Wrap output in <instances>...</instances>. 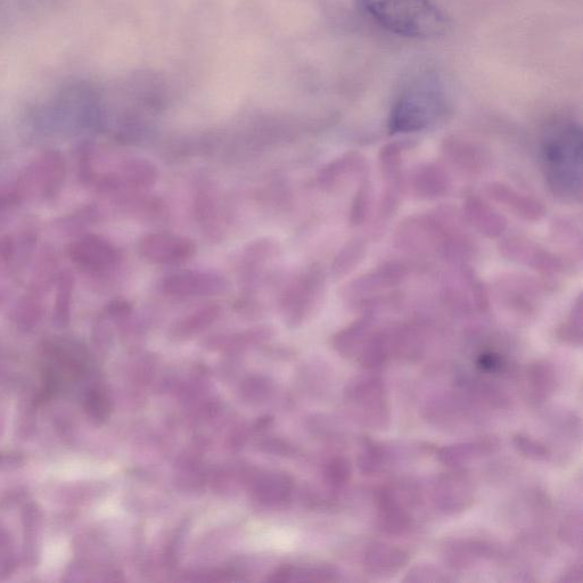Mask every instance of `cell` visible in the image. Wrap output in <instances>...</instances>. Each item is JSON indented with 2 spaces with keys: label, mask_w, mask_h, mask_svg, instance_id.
I'll return each mask as SVG.
<instances>
[{
  "label": "cell",
  "mask_w": 583,
  "mask_h": 583,
  "mask_svg": "<svg viewBox=\"0 0 583 583\" xmlns=\"http://www.w3.org/2000/svg\"><path fill=\"white\" fill-rule=\"evenodd\" d=\"M448 94L439 72L422 68L410 73L389 118L391 134L418 133L435 125L448 110Z\"/></svg>",
  "instance_id": "cell-1"
},
{
  "label": "cell",
  "mask_w": 583,
  "mask_h": 583,
  "mask_svg": "<svg viewBox=\"0 0 583 583\" xmlns=\"http://www.w3.org/2000/svg\"><path fill=\"white\" fill-rule=\"evenodd\" d=\"M543 167L549 191L564 202L582 199V129L576 122L550 127L543 141Z\"/></svg>",
  "instance_id": "cell-2"
},
{
  "label": "cell",
  "mask_w": 583,
  "mask_h": 583,
  "mask_svg": "<svg viewBox=\"0 0 583 583\" xmlns=\"http://www.w3.org/2000/svg\"><path fill=\"white\" fill-rule=\"evenodd\" d=\"M360 11L379 26L412 39H432L446 34V15L431 0H358Z\"/></svg>",
  "instance_id": "cell-3"
},
{
  "label": "cell",
  "mask_w": 583,
  "mask_h": 583,
  "mask_svg": "<svg viewBox=\"0 0 583 583\" xmlns=\"http://www.w3.org/2000/svg\"><path fill=\"white\" fill-rule=\"evenodd\" d=\"M67 163L59 151L48 150L22 171L14 193L19 200L51 201L62 191Z\"/></svg>",
  "instance_id": "cell-4"
},
{
  "label": "cell",
  "mask_w": 583,
  "mask_h": 583,
  "mask_svg": "<svg viewBox=\"0 0 583 583\" xmlns=\"http://www.w3.org/2000/svg\"><path fill=\"white\" fill-rule=\"evenodd\" d=\"M325 287V270L318 264L293 278L281 298L286 324L295 327L305 322L323 301Z\"/></svg>",
  "instance_id": "cell-5"
},
{
  "label": "cell",
  "mask_w": 583,
  "mask_h": 583,
  "mask_svg": "<svg viewBox=\"0 0 583 583\" xmlns=\"http://www.w3.org/2000/svg\"><path fill=\"white\" fill-rule=\"evenodd\" d=\"M347 400L355 407L361 424L372 430H387L391 406L387 385L377 375L359 376L347 390Z\"/></svg>",
  "instance_id": "cell-6"
},
{
  "label": "cell",
  "mask_w": 583,
  "mask_h": 583,
  "mask_svg": "<svg viewBox=\"0 0 583 583\" xmlns=\"http://www.w3.org/2000/svg\"><path fill=\"white\" fill-rule=\"evenodd\" d=\"M418 491L410 484L382 488L376 495L377 525L385 535L405 536L414 528L410 508L417 500Z\"/></svg>",
  "instance_id": "cell-7"
},
{
  "label": "cell",
  "mask_w": 583,
  "mask_h": 583,
  "mask_svg": "<svg viewBox=\"0 0 583 583\" xmlns=\"http://www.w3.org/2000/svg\"><path fill=\"white\" fill-rule=\"evenodd\" d=\"M406 267L397 262H388L343 286L341 298L349 307L368 305L384 292L399 286L407 277Z\"/></svg>",
  "instance_id": "cell-8"
},
{
  "label": "cell",
  "mask_w": 583,
  "mask_h": 583,
  "mask_svg": "<svg viewBox=\"0 0 583 583\" xmlns=\"http://www.w3.org/2000/svg\"><path fill=\"white\" fill-rule=\"evenodd\" d=\"M397 244L416 253L450 252L455 246L442 221L430 217L409 218L402 223L397 232Z\"/></svg>",
  "instance_id": "cell-9"
},
{
  "label": "cell",
  "mask_w": 583,
  "mask_h": 583,
  "mask_svg": "<svg viewBox=\"0 0 583 583\" xmlns=\"http://www.w3.org/2000/svg\"><path fill=\"white\" fill-rule=\"evenodd\" d=\"M432 503L442 514L451 516L463 513L475 499V486L471 476L455 468V471L439 476L431 492Z\"/></svg>",
  "instance_id": "cell-10"
},
{
  "label": "cell",
  "mask_w": 583,
  "mask_h": 583,
  "mask_svg": "<svg viewBox=\"0 0 583 583\" xmlns=\"http://www.w3.org/2000/svg\"><path fill=\"white\" fill-rule=\"evenodd\" d=\"M69 257L80 269L93 274L110 272L121 260L116 246L94 234L82 235L73 242L69 248Z\"/></svg>",
  "instance_id": "cell-11"
},
{
  "label": "cell",
  "mask_w": 583,
  "mask_h": 583,
  "mask_svg": "<svg viewBox=\"0 0 583 583\" xmlns=\"http://www.w3.org/2000/svg\"><path fill=\"white\" fill-rule=\"evenodd\" d=\"M139 252L147 261L156 265H178L192 259L196 245L184 236L170 233H153L146 235L139 243Z\"/></svg>",
  "instance_id": "cell-12"
},
{
  "label": "cell",
  "mask_w": 583,
  "mask_h": 583,
  "mask_svg": "<svg viewBox=\"0 0 583 583\" xmlns=\"http://www.w3.org/2000/svg\"><path fill=\"white\" fill-rule=\"evenodd\" d=\"M229 289L226 277L211 272H184L168 276L162 291L174 298L216 297Z\"/></svg>",
  "instance_id": "cell-13"
},
{
  "label": "cell",
  "mask_w": 583,
  "mask_h": 583,
  "mask_svg": "<svg viewBox=\"0 0 583 583\" xmlns=\"http://www.w3.org/2000/svg\"><path fill=\"white\" fill-rule=\"evenodd\" d=\"M500 252L505 258L538 270L540 273L557 274L563 269L560 258L521 236L507 237L500 244Z\"/></svg>",
  "instance_id": "cell-14"
},
{
  "label": "cell",
  "mask_w": 583,
  "mask_h": 583,
  "mask_svg": "<svg viewBox=\"0 0 583 583\" xmlns=\"http://www.w3.org/2000/svg\"><path fill=\"white\" fill-rule=\"evenodd\" d=\"M281 248L272 238H260L245 246L240 260V281L249 291L257 285L260 278L273 261L279 257Z\"/></svg>",
  "instance_id": "cell-15"
},
{
  "label": "cell",
  "mask_w": 583,
  "mask_h": 583,
  "mask_svg": "<svg viewBox=\"0 0 583 583\" xmlns=\"http://www.w3.org/2000/svg\"><path fill=\"white\" fill-rule=\"evenodd\" d=\"M497 553L494 544L479 538H461L448 541L443 547V561L454 571L474 568L476 564L489 560Z\"/></svg>",
  "instance_id": "cell-16"
},
{
  "label": "cell",
  "mask_w": 583,
  "mask_h": 583,
  "mask_svg": "<svg viewBox=\"0 0 583 583\" xmlns=\"http://www.w3.org/2000/svg\"><path fill=\"white\" fill-rule=\"evenodd\" d=\"M404 187L414 199L435 200L448 194L450 179L447 171L438 164L425 163L410 172Z\"/></svg>",
  "instance_id": "cell-17"
},
{
  "label": "cell",
  "mask_w": 583,
  "mask_h": 583,
  "mask_svg": "<svg viewBox=\"0 0 583 583\" xmlns=\"http://www.w3.org/2000/svg\"><path fill=\"white\" fill-rule=\"evenodd\" d=\"M410 561L406 549L385 543H374L366 549L364 568L374 578H391L404 570Z\"/></svg>",
  "instance_id": "cell-18"
},
{
  "label": "cell",
  "mask_w": 583,
  "mask_h": 583,
  "mask_svg": "<svg viewBox=\"0 0 583 583\" xmlns=\"http://www.w3.org/2000/svg\"><path fill=\"white\" fill-rule=\"evenodd\" d=\"M486 193L491 200L504 205L515 216L524 220L539 221L546 215V208L543 202L506 184L491 183L486 186Z\"/></svg>",
  "instance_id": "cell-19"
},
{
  "label": "cell",
  "mask_w": 583,
  "mask_h": 583,
  "mask_svg": "<svg viewBox=\"0 0 583 583\" xmlns=\"http://www.w3.org/2000/svg\"><path fill=\"white\" fill-rule=\"evenodd\" d=\"M367 168L365 156L359 152L350 151L320 169L317 177L318 184L324 190H334L351 179H364Z\"/></svg>",
  "instance_id": "cell-20"
},
{
  "label": "cell",
  "mask_w": 583,
  "mask_h": 583,
  "mask_svg": "<svg viewBox=\"0 0 583 583\" xmlns=\"http://www.w3.org/2000/svg\"><path fill=\"white\" fill-rule=\"evenodd\" d=\"M464 216L468 224L491 240L506 232V218L479 196L467 197L464 203Z\"/></svg>",
  "instance_id": "cell-21"
},
{
  "label": "cell",
  "mask_w": 583,
  "mask_h": 583,
  "mask_svg": "<svg viewBox=\"0 0 583 583\" xmlns=\"http://www.w3.org/2000/svg\"><path fill=\"white\" fill-rule=\"evenodd\" d=\"M499 448L496 438L487 437L478 440L455 443L438 450V461L451 468H461L482 457L494 454Z\"/></svg>",
  "instance_id": "cell-22"
},
{
  "label": "cell",
  "mask_w": 583,
  "mask_h": 583,
  "mask_svg": "<svg viewBox=\"0 0 583 583\" xmlns=\"http://www.w3.org/2000/svg\"><path fill=\"white\" fill-rule=\"evenodd\" d=\"M112 175L117 180L119 192L149 190L159 179L155 164L141 158L123 161L119 170Z\"/></svg>",
  "instance_id": "cell-23"
},
{
  "label": "cell",
  "mask_w": 583,
  "mask_h": 583,
  "mask_svg": "<svg viewBox=\"0 0 583 583\" xmlns=\"http://www.w3.org/2000/svg\"><path fill=\"white\" fill-rule=\"evenodd\" d=\"M443 154L451 166L463 174H479L487 166L488 156L482 147L463 141V139H448L443 146Z\"/></svg>",
  "instance_id": "cell-24"
},
{
  "label": "cell",
  "mask_w": 583,
  "mask_h": 583,
  "mask_svg": "<svg viewBox=\"0 0 583 583\" xmlns=\"http://www.w3.org/2000/svg\"><path fill=\"white\" fill-rule=\"evenodd\" d=\"M527 393L533 404H544L557 389V373L554 365L547 360H537L527 369Z\"/></svg>",
  "instance_id": "cell-25"
},
{
  "label": "cell",
  "mask_w": 583,
  "mask_h": 583,
  "mask_svg": "<svg viewBox=\"0 0 583 583\" xmlns=\"http://www.w3.org/2000/svg\"><path fill=\"white\" fill-rule=\"evenodd\" d=\"M374 332V318L366 315L336 334L333 347L343 357H358Z\"/></svg>",
  "instance_id": "cell-26"
},
{
  "label": "cell",
  "mask_w": 583,
  "mask_h": 583,
  "mask_svg": "<svg viewBox=\"0 0 583 583\" xmlns=\"http://www.w3.org/2000/svg\"><path fill=\"white\" fill-rule=\"evenodd\" d=\"M59 262L52 250L40 254L34 273L31 276L29 292L43 297L49 292L59 279Z\"/></svg>",
  "instance_id": "cell-27"
},
{
  "label": "cell",
  "mask_w": 583,
  "mask_h": 583,
  "mask_svg": "<svg viewBox=\"0 0 583 583\" xmlns=\"http://www.w3.org/2000/svg\"><path fill=\"white\" fill-rule=\"evenodd\" d=\"M194 211L204 232L218 238L220 232V212L215 195L209 187L201 188L195 196Z\"/></svg>",
  "instance_id": "cell-28"
},
{
  "label": "cell",
  "mask_w": 583,
  "mask_h": 583,
  "mask_svg": "<svg viewBox=\"0 0 583 583\" xmlns=\"http://www.w3.org/2000/svg\"><path fill=\"white\" fill-rule=\"evenodd\" d=\"M391 459L392 454L389 447L371 438L364 439L358 459L361 473L377 475L389 466Z\"/></svg>",
  "instance_id": "cell-29"
},
{
  "label": "cell",
  "mask_w": 583,
  "mask_h": 583,
  "mask_svg": "<svg viewBox=\"0 0 583 583\" xmlns=\"http://www.w3.org/2000/svg\"><path fill=\"white\" fill-rule=\"evenodd\" d=\"M367 253V243L363 238H352L335 257L331 272L335 279L348 276L355 270Z\"/></svg>",
  "instance_id": "cell-30"
},
{
  "label": "cell",
  "mask_w": 583,
  "mask_h": 583,
  "mask_svg": "<svg viewBox=\"0 0 583 583\" xmlns=\"http://www.w3.org/2000/svg\"><path fill=\"white\" fill-rule=\"evenodd\" d=\"M56 298L53 310V320L57 326L69 323L73 294H75L76 278L70 270H63L56 282Z\"/></svg>",
  "instance_id": "cell-31"
},
{
  "label": "cell",
  "mask_w": 583,
  "mask_h": 583,
  "mask_svg": "<svg viewBox=\"0 0 583 583\" xmlns=\"http://www.w3.org/2000/svg\"><path fill=\"white\" fill-rule=\"evenodd\" d=\"M379 169L385 186L402 187L405 190V178L402 175V147L388 144L379 153Z\"/></svg>",
  "instance_id": "cell-32"
},
{
  "label": "cell",
  "mask_w": 583,
  "mask_h": 583,
  "mask_svg": "<svg viewBox=\"0 0 583 583\" xmlns=\"http://www.w3.org/2000/svg\"><path fill=\"white\" fill-rule=\"evenodd\" d=\"M220 314L221 309L217 305L203 307L193 312L190 316L185 317L183 320H180L174 327V330H172V334L178 339L191 338V336L215 323Z\"/></svg>",
  "instance_id": "cell-33"
},
{
  "label": "cell",
  "mask_w": 583,
  "mask_h": 583,
  "mask_svg": "<svg viewBox=\"0 0 583 583\" xmlns=\"http://www.w3.org/2000/svg\"><path fill=\"white\" fill-rule=\"evenodd\" d=\"M358 357L369 371L381 368L392 357L388 332H374Z\"/></svg>",
  "instance_id": "cell-34"
},
{
  "label": "cell",
  "mask_w": 583,
  "mask_h": 583,
  "mask_svg": "<svg viewBox=\"0 0 583 583\" xmlns=\"http://www.w3.org/2000/svg\"><path fill=\"white\" fill-rule=\"evenodd\" d=\"M582 314V297L579 295L576 303H574L570 311L568 318H566L564 324L560 327V330H558V339L566 344H569L571 347L582 346Z\"/></svg>",
  "instance_id": "cell-35"
},
{
  "label": "cell",
  "mask_w": 583,
  "mask_h": 583,
  "mask_svg": "<svg viewBox=\"0 0 583 583\" xmlns=\"http://www.w3.org/2000/svg\"><path fill=\"white\" fill-rule=\"evenodd\" d=\"M373 188L368 180L364 179L353 197L350 209V224L352 227L363 225L372 209Z\"/></svg>",
  "instance_id": "cell-36"
},
{
  "label": "cell",
  "mask_w": 583,
  "mask_h": 583,
  "mask_svg": "<svg viewBox=\"0 0 583 583\" xmlns=\"http://www.w3.org/2000/svg\"><path fill=\"white\" fill-rule=\"evenodd\" d=\"M512 442L517 453L530 459V461L546 462L553 456L552 450L545 443L530 437V435L515 434Z\"/></svg>",
  "instance_id": "cell-37"
},
{
  "label": "cell",
  "mask_w": 583,
  "mask_h": 583,
  "mask_svg": "<svg viewBox=\"0 0 583 583\" xmlns=\"http://www.w3.org/2000/svg\"><path fill=\"white\" fill-rule=\"evenodd\" d=\"M448 581H451V579L445 572L430 564H418L413 566L404 579V582L412 583H440Z\"/></svg>",
  "instance_id": "cell-38"
},
{
  "label": "cell",
  "mask_w": 583,
  "mask_h": 583,
  "mask_svg": "<svg viewBox=\"0 0 583 583\" xmlns=\"http://www.w3.org/2000/svg\"><path fill=\"white\" fill-rule=\"evenodd\" d=\"M40 295L29 292L19 300L18 306H16V316L22 320L24 323L35 322L40 315L43 306H41Z\"/></svg>",
  "instance_id": "cell-39"
},
{
  "label": "cell",
  "mask_w": 583,
  "mask_h": 583,
  "mask_svg": "<svg viewBox=\"0 0 583 583\" xmlns=\"http://www.w3.org/2000/svg\"><path fill=\"white\" fill-rule=\"evenodd\" d=\"M327 476L334 487L346 486L352 476V466L348 459L343 457L334 458L328 465Z\"/></svg>",
  "instance_id": "cell-40"
},
{
  "label": "cell",
  "mask_w": 583,
  "mask_h": 583,
  "mask_svg": "<svg viewBox=\"0 0 583 583\" xmlns=\"http://www.w3.org/2000/svg\"><path fill=\"white\" fill-rule=\"evenodd\" d=\"M581 514L572 515L563 525L562 537L571 546H581L582 540Z\"/></svg>",
  "instance_id": "cell-41"
},
{
  "label": "cell",
  "mask_w": 583,
  "mask_h": 583,
  "mask_svg": "<svg viewBox=\"0 0 583 583\" xmlns=\"http://www.w3.org/2000/svg\"><path fill=\"white\" fill-rule=\"evenodd\" d=\"M476 363H478V367L481 371L491 374L503 372L507 366L504 357H502L500 353L492 351L483 352L478 360H476Z\"/></svg>",
  "instance_id": "cell-42"
},
{
  "label": "cell",
  "mask_w": 583,
  "mask_h": 583,
  "mask_svg": "<svg viewBox=\"0 0 583 583\" xmlns=\"http://www.w3.org/2000/svg\"><path fill=\"white\" fill-rule=\"evenodd\" d=\"M16 258V241L12 236L0 237V276H2Z\"/></svg>",
  "instance_id": "cell-43"
},
{
  "label": "cell",
  "mask_w": 583,
  "mask_h": 583,
  "mask_svg": "<svg viewBox=\"0 0 583 583\" xmlns=\"http://www.w3.org/2000/svg\"><path fill=\"white\" fill-rule=\"evenodd\" d=\"M131 312H133V307L126 300H113L105 308V315L113 319L123 320L127 319Z\"/></svg>",
  "instance_id": "cell-44"
},
{
  "label": "cell",
  "mask_w": 583,
  "mask_h": 583,
  "mask_svg": "<svg viewBox=\"0 0 583 583\" xmlns=\"http://www.w3.org/2000/svg\"><path fill=\"white\" fill-rule=\"evenodd\" d=\"M582 565L581 563L574 564L572 568L563 574L562 582H581L582 581Z\"/></svg>",
  "instance_id": "cell-45"
},
{
  "label": "cell",
  "mask_w": 583,
  "mask_h": 583,
  "mask_svg": "<svg viewBox=\"0 0 583 583\" xmlns=\"http://www.w3.org/2000/svg\"><path fill=\"white\" fill-rule=\"evenodd\" d=\"M292 573V569L290 566H282L279 568L274 574L273 577L270 578V581L274 582H285L290 579Z\"/></svg>",
  "instance_id": "cell-46"
},
{
  "label": "cell",
  "mask_w": 583,
  "mask_h": 583,
  "mask_svg": "<svg viewBox=\"0 0 583 583\" xmlns=\"http://www.w3.org/2000/svg\"><path fill=\"white\" fill-rule=\"evenodd\" d=\"M16 202L19 201L18 199H16L15 194L11 195L0 194V216H2V213L8 208V205H11Z\"/></svg>",
  "instance_id": "cell-47"
},
{
  "label": "cell",
  "mask_w": 583,
  "mask_h": 583,
  "mask_svg": "<svg viewBox=\"0 0 583 583\" xmlns=\"http://www.w3.org/2000/svg\"><path fill=\"white\" fill-rule=\"evenodd\" d=\"M2 302H3V295H2V293H0V305H2Z\"/></svg>",
  "instance_id": "cell-48"
}]
</instances>
